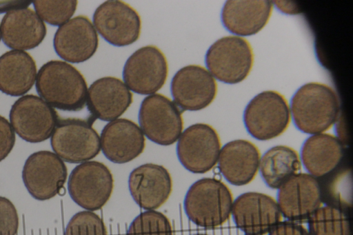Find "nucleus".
Here are the masks:
<instances>
[{"instance_id": "nucleus-1", "label": "nucleus", "mask_w": 353, "mask_h": 235, "mask_svg": "<svg viewBox=\"0 0 353 235\" xmlns=\"http://www.w3.org/2000/svg\"><path fill=\"white\" fill-rule=\"evenodd\" d=\"M340 101L329 85L310 82L301 86L290 102V115L301 132L316 134L330 129L340 115Z\"/></svg>"}, {"instance_id": "nucleus-2", "label": "nucleus", "mask_w": 353, "mask_h": 235, "mask_svg": "<svg viewBox=\"0 0 353 235\" xmlns=\"http://www.w3.org/2000/svg\"><path fill=\"white\" fill-rule=\"evenodd\" d=\"M36 89L51 107L65 111H79L86 104L87 83L83 74L68 62L52 60L37 74Z\"/></svg>"}, {"instance_id": "nucleus-3", "label": "nucleus", "mask_w": 353, "mask_h": 235, "mask_svg": "<svg viewBox=\"0 0 353 235\" xmlns=\"http://www.w3.org/2000/svg\"><path fill=\"white\" fill-rule=\"evenodd\" d=\"M233 198L227 185L215 178H203L188 189L184 198V210L196 225L214 228L230 218Z\"/></svg>"}, {"instance_id": "nucleus-4", "label": "nucleus", "mask_w": 353, "mask_h": 235, "mask_svg": "<svg viewBox=\"0 0 353 235\" xmlns=\"http://www.w3.org/2000/svg\"><path fill=\"white\" fill-rule=\"evenodd\" d=\"M290 110L285 98L276 91H263L254 96L243 112L248 132L259 141L281 135L290 123Z\"/></svg>"}, {"instance_id": "nucleus-5", "label": "nucleus", "mask_w": 353, "mask_h": 235, "mask_svg": "<svg viewBox=\"0 0 353 235\" xmlns=\"http://www.w3.org/2000/svg\"><path fill=\"white\" fill-rule=\"evenodd\" d=\"M206 67L214 78L228 84L243 81L250 74L254 54L250 43L238 36L223 37L214 42L205 57Z\"/></svg>"}, {"instance_id": "nucleus-6", "label": "nucleus", "mask_w": 353, "mask_h": 235, "mask_svg": "<svg viewBox=\"0 0 353 235\" xmlns=\"http://www.w3.org/2000/svg\"><path fill=\"white\" fill-rule=\"evenodd\" d=\"M139 123L148 139L165 146L174 143L183 128L181 110L161 94L148 95L142 101Z\"/></svg>"}, {"instance_id": "nucleus-7", "label": "nucleus", "mask_w": 353, "mask_h": 235, "mask_svg": "<svg viewBox=\"0 0 353 235\" xmlns=\"http://www.w3.org/2000/svg\"><path fill=\"white\" fill-rule=\"evenodd\" d=\"M54 153L71 163L94 158L101 150L100 136L90 120L59 119L50 139Z\"/></svg>"}, {"instance_id": "nucleus-8", "label": "nucleus", "mask_w": 353, "mask_h": 235, "mask_svg": "<svg viewBox=\"0 0 353 235\" xmlns=\"http://www.w3.org/2000/svg\"><path fill=\"white\" fill-rule=\"evenodd\" d=\"M114 178L103 163L88 161L76 166L70 173L68 190L71 198L88 211L102 208L110 199Z\"/></svg>"}, {"instance_id": "nucleus-9", "label": "nucleus", "mask_w": 353, "mask_h": 235, "mask_svg": "<svg viewBox=\"0 0 353 235\" xmlns=\"http://www.w3.org/2000/svg\"><path fill=\"white\" fill-rule=\"evenodd\" d=\"M168 65L163 52L155 45H145L134 52L123 70L124 83L132 92L142 94H155L165 84Z\"/></svg>"}, {"instance_id": "nucleus-10", "label": "nucleus", "mask_w": 353, "mask_h": 235, "mask_svg": "<svg viewBox=\"0 0 353 235\" xmlns=\"http://www.w3.org/2000/svg\"><path fill=\"white\" fill-rule=\"evenodd\" d=\"M221 145L215 129L206 123H195L181 134L176 154L186 170L194 174H203L216 165Z\"/></svg>"}, {"instance_id": "nucleus-11", "label": "nucleus", "mask_w": 353, "mask_h": 235, "mask_svg": "<svg viewBox=\"0 0 353 235\" xmlns=\"http://www.w3.org/2000/svg\"><path fill=\"white\" fill-rule=\"evenodd\" d=\"M92 24L102 38L117 47L137 41L141 30V20L137 10L118 0H108L100 4L93 14Z\"/></svg>"}, {"instance_id": "nucleus-12", "label": "nucleus", "mask_w": 353, "mask_h": 235, "mask_svg": "<svg viewBox=\"0 0 353 235\" xmlns=\"http://www.w3.org/2000/svg\"><path fill=\"white\" fill-rule=\"evenodd\" d=\"M10 123L22 139L39 143L51 137L59 117L56 111L41 97L28 94L12 105Z\"/></svg>"}, {"instance_id": "nucleus-13", "label": "nucleus", "mask_w": 353, "mask_h": 235, "mask_svg": "<svg viewBox=\"0 0 353 235\" xmlns=\"http://www.w3.org/2000/svg\"><path fill=\"white\" fill-rule=\"evenodd\" d=\"M68 176L67 167L55 153L42 150L26 159L22 179L29 194L38 201L54 197L63 189Z\"/></svg>"}, {"instance_id": "nucleus-14", "label": "nucleus", "mask_w": 353, "mask_h": 235, "mask_svg": "<svg viewBox=\"0 0 353 235\" xmlns=\"http://www.w3.org/2000/svg\"><path fill=\"white\" fill-rule=\"evenodd\" d=\"M170 91L174 103L181 110L197 111L205 108L214 101L217 85L204 67L188 65L174 75Z\"/></svg>"}, {"instance_id": "nucleus-15", "label": "nucleus", "mask_w": 353, "mask_h": 235, "mask_svg": "<svg viewBox=\"0 0 353 235\" xmlns=\"http://www.w3.org/2000/svg\"><path fill=\"white\" fill-rule=\"evenodd\" d=\"M231 214L236 227L247 235L268 234L281 219L276 201L256 192L239 196L233 201Z\"/></svg>"}, {"instance_id": "nucleus-16", "label": "nucleus", "mask_w": 353, "mask_h": 235, "mask_svg": "<svg viewBox=\"0 0 353 235\" xmlns=\"http://www.w3.org/2000/svg\"><path fill=\"white\" fill-rule=\"evenodd\" d=\"M321 190L317 179L307 173L295 174L279 189L277 205L288 221L308 220L321 205Z\"/></svg>"}, {"instance_id": "nucleus-17", "label": "nucleus", "mask_w": 353, "mask_h": 235, "mask_svg": "<svg viewBox=\"0 0 353 235\" xmlns=\"http://www.w3.org/2000/svg\"><path fill=\"white\" fill-rule=\"evenodd\" d=\"M53 45L57 55L65 61L83 63L96 52L98 34L88 17L79 15L59 27Z\"/></svg>"}, {"instance_id": "nucleus-18", "label": "nucleus", "mask_w": 353, "mask_h": 235, "mask_svg": "<svg viewBox=\"0 0 353 235\" xmlns=\"http://www.w3.org/2000/svg\"><path fill=\"white\" fill-rule=\"evenodd\" d=\"M128 187L132 197L139 207L154 210L169 198L172 190V179L164 166L145 163L130 172Z\"/></svg>"}, {"instance_id": "nucleus-19", "label": "nucleus", "mask_w": 353, "mask_h": 235, "mask_svg": "<svg viewBox=\"0 0 353 235\" xmlns=\"http://www.w3.org/2000/svg\"><path fill=\"white\" fill-rule=\"evenodd\" d=\"M104 156L114 163H128L144 150L145 139L140 127L131 120L117 119L107 123L100 136Z\"/></svg>"}, {"instance_id": "nucleus-20", "label": "nucleus", "mask_w": 353, "mask_h": 235, "mask_svg": "<svg viewBox=\"0 0 353 235\" xmlns=\"http://www.w3.org/2000/svg\"><path fill=\"white\" fill-rule=\"evenodd\" d=\"M132 103V94L123 81L104 76L88 88L86 105L92 117L105 121L119 119Z\"/></svg>"}, {"instance_id": "nucleus-21", "label": "nucleus", "mask_w": 353, "mask_h": 235, "mask_svg": "<svg viewBox=\"0 0 353 235\" xmlns=\"http://www.w3.org/2000/svg\"><path fill=\"white\" fill-rule=\"evenodd\" d=\"M0 29L4 44L16 50L37 47L46 34L45 23L28 8L8 10L1 20Z\"/></svg>"}, {"instance_id": "nucleus-22", "label": "nucleus", "mask_w": 353, "mask_h": 235, "mask_svg": "<svg viewBox=\"0 0 353 235\" xmlns=\"http://www.w3.org/2000/svg\"><path fill=\"white\" fill-rule=\"evenodd\" d=\"M260 159V152L254 143L244 139L233 140L221 149L218 168L228 183L245 185L256 176Z\"/></svg>"}, {"instance_id": "nucleus-23", "label": "nucleus", "mask_w": 353, "mask_h": 235, "mask_svg": "<svg viewBox=\"0 0 353 235\" xmlns=\"http://www.w3.org/2000/svg\"><path fill=\"white\" fill-rule=\"evenodd\" d=\"M273 3L270 1H227L222 8L221 18L226 30L236 36L256 34L267 24Z\"/></svg>"}, {"instance_id": "nucleus-24", "label": "nucleus", "mask_w": 353, "mask_h": 235, "mask_svg": "<svg viewBox=\"0 0 353 235\" xmlns=\"http://www.w3.org/2000/svg\"><path fill=\"white\" fill-rule=\"evenodd\" d=\"M343 155V144L336 136L320 133L312 134L304 141L300 159L308 174L316 178L334 171Z\"/></svg>"}, {"instance_id": "nucleus-25", "label": "nucleus", "mask_w": 353, "mask_h": 235, "mask_svg": "<svg viewBox=\"0 0 353 235\" xmlns=\"http://www.w3.org/2000/svg\"><path fill=\"white\" fill-rule=\"evenodd\" d=\"M37 66L26 52L12 50L0 57V90L10 96H22L36 81Z\"/></svg>"}, {"instance_id": "nucleus-26", "label": "nucleus", "mask_w": 353, "mask_h": 235, "mask_svg": "<svg viewBox=\"0 0 353 235\" xmlns=\"http://www.w3.org/2000/svg\"><path fill=\"white\" fill-rule=\"evenodd\" d=\"M299 154L286 145H276L268 150L260 159L259 170L266 185L279 189L291 177L300 173Z\"/></svg>"}, {"instance_id": "nucleus-27", "label": "nucleus", "mask_w": 353, "mask_h": 235, "mask_svg": "<svg viewBox=\"0 0 353 235\" xmlns=\"http://www.w3.org/2000/svg\"><path fill=\"white\" fill-rule=\"evenodd\" d=\"M307 221L309 235H350L347 215L336 205L320 206Z\"/></svg>"}, {"instance_id": "nucleus-28", "label": "nucleus", "mask_w": 353, "mask_h": 235, "mask_svg": "<svg viewBox=\"0 0 353 235\" xmlns=\"http://www.w3.org/2000/svg\"><path fill=\"white\" fill-rule=\"evenodd\" d=\"M168 217L155 210L139 214L130 223L126 235H173Z\"/></svg>"}, {"instance_id": "nucleus-29", "label": "nucleus", "mask_w": 353, "mask_h": 235, "mask_svg": "<svg viewBox=\"0 0 353 235\" xmlns=\"http://www.w3.org/2000/svg\"><path fill=\"white\" fill-rule=\"evenodd\" d=\"M33 6L35 12L39 18L46 23L61 26L74 14L77 1H34Z\"/></svg>"}, {"instance_id": "nucleus-30", "label": "nucleus", "mask_w": 353, "mask_h": 235, "mask_svg": "<svg viewBox=\"0 0 353 235\" xmlns=\"http://www.w3.org/2000/svg\"><path fill=\"white\" fill-rule=\"evenodd\" d=\"M64 235H108L103 220L92 211H81L69 221Z\"/></svg>"}, {"instance_id": "nucleus-31", "label": "nucleus", "mask_w": 353, "mask_h": 235, "mask_svg": "<svg viewBox=\"0 0 353 235\" xmlns=\"http://www.w3.org/2000/svg\"><path fill=\"white\" fill-rule=\"evenodd\" d=\"M19 225L15 206L8 198L0 196V235H16Z\"/></svg>"}, {"instance_id": "nucleus-32", "label": "nucleus", "mask_w": 353, "mask_h": 235, "mask_svg": "<svg viewBox=\"0 0 353 235\" xmlns=\"http://www.w3.org/2000/svg\"><path fill=\"white\" fill-rule=\"evenodd\" d=\"M15 143V134L10 122L0 115V162L11 152Z\"/></svg>"}, {"instance_id": "nucleus-33", "label": "nucleus", "mask_w": 353, "mask_h": 235, "mask_svg": "<svg viewBox=\"0 0 353 235\" xmlns=\"http://www.w3.org/2000/svg\"><path fill=\"white\" fill-rule=\"evenodd\" d=\"M268 235H309L307 230L296 222L286 221L279 222Z\"/></svg>"}, {"instance_id": "nucleus-34", "label": "nucleus", "mask_w": 353, "mask_h": 235, "mask_svg": "<svg viewBox=\"0 0 353 235\" xmlns=\"http://www.w3.org/2000/svg\"><path fill=\"white\" fill-rule=\"evenodd\" d=\"M334 124H336V132L338 135L337 138L343 144H345L347 137L344 119L342 118V115L341 114Z\"/></svg>"}, {"instance_id": "nucleus-35", "label": "nucleus", "mask_w": 353, "mask_h": 235, "mask_svg": "<svg viewBox=\"0 0 353 235\" xmlns=\"http://www.w3.org/2000/svg\"><path fill=\"white\" fill-rule=\"evenodd\" d=\"M276 6L278 7V8L285 13L288 14H294V10H296L295 6H292L290 3H287L288 6H286V3H283V1H275Z\"/></svg>"}, {"instance_id": "nucleus-36", "label": "nucleus", "mask_w": 353, "mask_h": 235, "mask_svg": "<svg viewBox=\"0 0 353 235\" xmlns=\"http://www.w3.org/2000/svg\"><path fill=\"white\" fill-rule=\"evenodd\" d=\"M192 235H209V234H203V233H196V234H192Z\"/></svg>"}, {"instance_id": "nucleus-37", "label": "nucleus", "mask_w": 353, "mask_h": 235, "mask_svg": "<svg viewBox=\"0 0 353 235\" xmlns=\"http://www.w3.org/2000/svg\"><path fill=\"white\" fill-rule=\"evenodd\" d=\"M1 29H0V40H1Z\"/></svg>"}, {"instance_id": "nucleus-38", "label": "nucleus", "mask_w": 353, "mask_h": 235, "mask_svg": "<svg viewBox=\"0 0 353 235\" xmlns=\"http://www.w3.org/2000/svg\"><path fill=\"white\" fill-rule=\"evenodd\" d=\"M245 235H247V234H245Z\"/></svg>"}]
</instances>
